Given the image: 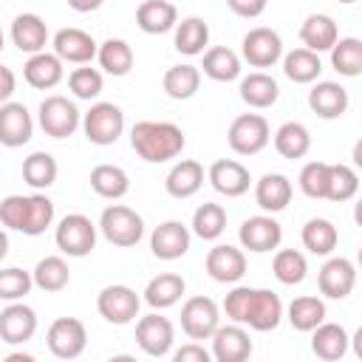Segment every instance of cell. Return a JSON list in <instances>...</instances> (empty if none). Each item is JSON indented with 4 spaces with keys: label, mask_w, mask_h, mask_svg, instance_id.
Listing matches in <instances>:
<instances>
[{
    "label": "cell",
    "mask_w": 362,
    "mask_h": 362,
    "mask_svg": "<svg viewBox=\"0 0 362 362\" xmlns=\"http://www.w3.org/2000/svg\"><path fill=\"white\" fill-rule=\"evenodd\" d=\"M204 74L215 82H232L240 76V57L226 48V45H215L204 51V62H201Z\"/></svg>",
    "instance_id": "obj_39"
},
{
    "label": "cell",
    "mask_w": 362,
    "mask_h": 362,
    "mask_svg": "<svg viewBox=\"0 0 362 362\" xmlns=\"http://www.w3.org/2000/svg\"><path fill=\"white\" fill-rule=\"evenodd\" d=\"M240 54L252 68H272L283 57V40H280L277 31H272L266 25H257V28L243 34Z\"/></svg>",
    "instance_id": "obj_13"
},
{
    "label": "cell",
    "mask_w": 362,
    "mask_h": 362,
    "mask_svg": "<svg viewBox=\"0 0 362 362\" xmlns=\"http://www.w3.org/2000/svg\"><path fill=\"white\" fill-rule=\"evenodd\" d=\"M320 294L328 300H345L356 286V266L348 257H328L317 274Z\"/></svg>",
    "instance_id": "obj_15"
},
{
    "label": "cell",
    "mask_w": 362,
    "mask_h": 362,
    "mask_svg": "<svg viewBox=\"0 0 362 362\" xmlns=\"http://www.w3.org/2000/svg\"><path fill=\"white\" fill-rule=\"evenodd\" d=\"M45 345L57 359H76L88 345V331L76 317H59L48 325Z\"/></svg>",
    "instance_id": "obj_11"
},
{
    "label": "cell",
    "mask_w": 362,
    "mask_h": 362,
    "mask_svg": "<svg viewBox=\"0 0 362 362\" xmlns=\"http://www.w3.org/2000/svg\"><path fill=\"white\" fill-rule=\"evenodd\" d=\"M272 272H274V277H277L283 286H297V283H303L305 274H308V260H305V255L297 252V249H280V252L274 255V260H272Z\"/></svg>",
    "instance_id": "obj_46"
},
{
    "label": "cell",
    "mask_w": 362,
    "mask_h": 362,
    "mask_svg": "<svg viewBox=\"0 0 362 362\" xmlns=\"http://www.w3.org/2000/svg\"><path fill=\"white\" fill-rule=\"evenodd\" d=\"M0 223L6 229L37 238L54 223V201L40 189L31 195H6L0 201Z\"/></svg>",
    "instance_id": "obj_3"
},
{
    "label": "cell",
    "mask_w": 362,
    "mask_h": 362,
    "mask_svg": "<svg viewBox=\"0 0 362 362\" xmlns=\"http://www.w3.org/2000/svg\"><path fill=\"white\" fill-rule=\"evenodd\" d=\"M54 45V54L62 59V62H74V65H88L93 57H96V40L82 31V28H59L51 40Z\"/></svg>",
    "instance_id": "obj_21"
},
{
    "label": "cell",
    "mask_w": 362,
    "mask_h": 362,
    "mask_svg": "<svg viewBox=\"0 0 362 362\" xmlns=\"http://www.w3.org/2000/svg\"><path fill=\"white\" fill-rule=\"evenodd\" d=\"M96 229L105 235L107 243L122 246V249H130V246H136L141 240L144 221H141V215L136 209H130L124 204H110V206L102 209Z\"/></svg>",
    "instance_id": "obj_4"
},
{
    "label": "cell",
    "mask_w": 362,
    "mask_h": 362,
    "mask_svg": "<svg viewBox=\"0 0 362 362\" xmlns=\"http://www.w3.org/2000/svg\"><path fill=\"white\" fill-rule=\"evenodd\" d=\"M173 359H175V362H209L212 354H209L198 339H192V342L181 345V348L173 354Z\"/></svg>",
    "instance_id": "obj_51"
},
{
    "label": "cell",
    "mask_w": 362,
    "mask_h": 362,
    "mask_svg": "<svg viewBox=\"0 0 362 362\" xmlns=\"http://www.w3.org/2000/svg\"><path fill=\"white\" fill-rule=\"evenodd\" d=\"M139 308H141V297L130 286H124V283L105 286L99 291V297H96V311L110 325H127V322H133L139 317Z\"/></svg>",
    "instance_id": "obj_9"
},
{
    "label": "cell",
    "mask_w": 362,
    "mask_h": 362,
    "mask_svg": "<svg viewBox=\"0 0 362 362\" xmlns=\"http://www.w3.org/2000/svg\"><path fill=\"white\" fill-rule=\"evenodd\" d=\"M11 42L17 45V51L23 54H37V51H45L48 45V25L40 14L34 11H25V14H17L11 20Z\"/></svg>",
    "instance_id": "obj_23"
},
{
    "label": "cell",
    "mask_w": 362,
    "mask_h": 362,
    "mask_svg": "<svg viewBox=\"0 0 362 362\" xmlns=\"http://www.w3.org/2000/svg\"><path fill=\"white\" fill-rule=\"evenodd\" d=\"M337 40H339V28L331 14H308L300 25V42H303V48H308L314 54L331 51V45Z\"/></svg>",
    "instance_id": "obj_29"
},
{
    "label": "cell",
    "mask_w": 362,
    "mask_h": 362,
    "mask_svg": "<svg viewBox=\"0 0 362 362\" xmlns=\"http://www.w3.org/2000/svg\"><path fill=\"white\" fill-rule=\"evenodd\" d=\"M96 59H99V65H102L105 74H110V76H127L130 68H133V48H130L127 40L110 37V40H105L96 48Z\"/></svg>",
    "instance_id": "obj_38"
},
{
    "label": "cell",
    "mask_w": 362,
    "mask_h": 362,
    "mask_svg": "<svg viewBox=\"0 0 362 362\" xmlns=\"http://www.w3.org/2000/svg\"><path fill=\"white\" fill-rule=\"evenodd\" d=\"M173 342H175V328L167 317H161L158 311L147 314V317H139L136 322V345L147 354V356H167L173 351Z\"/></svg>",
    "instance_id": "obj_12"
},
{
    "label": "cell",
    "mask_w": 362,
    "mask_h": 362,
    "mask_svg": "<svg viewBox=\"0 0 362 362\" xmlns=\"http://www.w3.org/2000/svg\"><path fill=\"white\" fill-rule=\"evenodd\" d=\"M189 229L181 221H164L150 235V249L158 260H178L189 252Z\"/></svg>",
    "instance_id": "obj_22"
},
{
    "label": "cell",
    "mask_w": 362,
    "mask_h": 362,
    "mask_svg": "<svg viewBox=\"0 0 362 362\" xmlns=\"http://www.w3.org/2000/svg\"><path fill=\"white\" fill-rule=\"evenodd\" d=\"M31 280H34V286L42 288V291H62V288L68 286V280H71V269H68L65 257L48 255V257H42V260L34 266Z\"/></svg>",
    "instance_id": "obj_44"
},
{
    "label": "cell",
    "mask_w": 362,
    "mask_h": 362,
    "mask_svg": "<svg viewBox=\"0 0 362 362\" xmlns=\"http://www.w3.org/2000/svg\"><path fill=\"white\" fill-rule=\"evenodd\" d=\"M351 99H348V90L339 85V82H317L311 90H308V107L320 116V119H339L345 110H348Z\"/></svg>",
    "instance_id": "obj_27"
},
{
    "label": "cell",
    "mask_w": 362,
    "mask_h": 362,
    "mask_svg": "<svg viewBox=\"0 0 362 362\" xmlns=\"http://www.w3.org/2000/svg\"><path fill=\"white\" fill-rule=\"evenodd\" d=\"M238 238H240V246L255 252V255H263V252H272L280 246L283 240V226L272 218V215H252L240 223L238 229Z\"/></svg>",
    "instance_id": "obj_14"
},
{
    "label": "cell",
    "mask_w": 362,
    "mask_h": 362,
    "mask_svg": "<svg viewBox=\"0 0 362 362\" xmlns=\"http://www.w3.org/2000/svg\"><path fill=\"white\" fill-rule=\"evenodd\" d=\"M221 325V308L212 297L195 294L181 305V331L189 339H209L212 331Z\"/></svg>",
    "instance_id": "obj_10"
},
{
    "label": "cell",
    "mask_w": 362,
    "mask_h": 362,
    "mask_svg": "<svg viewBox=\"0 0 362 362\" xmlns=\"http://www.w3.org/2000/svg\"><path fill=\"white\" fill-rule=\"evenodd\" d=\"M14 88H17V76H14V71L6 68V65H0V105L11 99Z\"/></svg>",
    "instance_id": "obj_53"
},
{
    "label": "cell",
    "mask_w": 362,
    "mask_h": 362,
    "mask_svg": "<svg viewBox=\"0 0 362 362\" xmlns=\"http://www.w3.org/2000/svg\"><path fill=\"white\" fill-rule=\"evenodd\" d=\"M184 291H187V283H184L181 274H175V272H161V274H156V277L147 283V288H144V303H147L153 311H164V308L175 305V303L184 297Z\"/></svg>",
    "instance_id": "obj_30"
},
{
    "label": "cell",
    "mask_w": 362,
    "mask_h": 362,
    "mask_svg": "<svg viewBox=\"0 0 362 362\" xmlns=\"http://www.w3.org/2000/svg\"><path fill=\"white\" fill-rule=\"evenodd\" d=\"M331 68L339 76H359L362 74V42L356 37H339L331 45Z\"/></svg>",
    "instance_id": "obj_42"
},
{
    "label": "cell",
    "mask_w": 362,
    "mask_h": 362,
    "mask_svg": "<svg viewBox=\"0 0 362 362\" xmlns=\"http://www.w3.org/2000/svg\"><path fill=\"white\" fill-rule=\"evenodd\" d=\"M68 88H71V93L76 96V99H96L99 93H102V88H105V79H102V71H96V68H90V65H79V68H74L71 74H68Z\"/></svg>",
    "instance_id": "obj_48"
},
{
    "label": "cell",
    "mask_w": 362,
    "mask_h": 362,
    "mask_svg": "<svg viewBox=\"0 0 362 362\" xmlns=\"http://www.w3.org/2000/svg\"><path fill=\"white\" fill-rule=\"evenodd\" d=\"M82 130L90 144H99V147L116 144L119 136L124 133V113L113 102H96L82 116Z\"/></svg>",
    "instance_id": "obj_7"
},
{
    "label": "cell",
    "mask_w": 362,
    "mask_h": 362,
    "mask_svg": "<svg viewBox=\"0 0 362 362\" xmlns=\"http://www.w3.org/2000/svg\"><path fill=\"white\" fill-rule=\"evenodd\" d=\"M311 334V351H314V356L317 359H325V362H337V359H342L345 354H348V342H351V337H348V331L339 325V322H320L314 331H308Z\"/></svg>",
    "instance_id": "obj_26"
},
{
    "label": "cell",
    "mask_w": 362,
    "mask_h": 362,
    "mask_svg": "<svg viewBox=\"0 0 362 362\" xmlns=\"http://www.w3.org/2000/svg\"><path fill=\"white\" fill-rule=\"evenodd\" d=\"M175 51L184 57H198L204 54L206 42H209V25L201 17H184L181 23H175Z\"/></svg>",
    "instance_id": "obj_37"
},
{
    "label": "cell",
    "mask_w": 362,
    "mask_h": 362,
    "mask_svg": "<svg viewBox=\"0 0 362 362\" xmlns=\"http://www.w3.org/2000/svg\"><path fill=\"white\" fill-rule=\"evenodd\" d=\"M184 144H187L184 130L173 122L144 119V122H136L130 130V147L136 150L139 158H144L150 164H164V161L181 156Z\"/></svg>",
    "instance_id": "obj_2"
},
{
    "label": "cell",
    "mask_w": 362,
    "mask_h": 362,
    "mask_svg": "<svg viewBox=\"0 0 362 362\" xmlns=\"http://www.w3.org/2000/svg\"><path fill=\"white\" fill-rule=\"evenodd\" d=\"M223 314L252 331H274L283 320V300L272 288L235 286L223 297Z\"/></svg>",
    "instance_id": "obj_1"
},
{
    "label": "cell",
    "mask_w": 362,
    "mask_h": 362,
    "mask_svg": "<svg viewBox=\"0 0 362 362\" xmlns=\"http://www.w3.org/2000/svg\"><path fill=\"white\" fill-rule=\"evenodd\" d=\"M201 187H204V167H201L195 158H181L178 164H173V170H170L167 178H164L167 195H173V198H178V201L192 198Z\"/></svg>",
    "instance_id": "obj_28"
},
{
    "label": "cell",
    "mask_w": 362,
    "mask_h": 362,
    "mask_svg": "<svg viewBox=\"0 0 362 362\" xmlns=\"http://www.w3.org/2000/svg\"><path fill=\"white\" fill-rule=\"evenodd\" d=\"M62 65H65V62H62L57 54L37 51V54H31V57L25 59L23 76H25V82H28L31 88H37V90H51V88H57V85L62 82V76H65V68H62Z\"/></svg>",
    "instance_id": "obj_24"
},
{
    "label": "cell",
    "mask_w": 362,
    "mask_h": 362,
    "mask_svg": "<svg viewBox=\"0 0 362 362\" xmlns=\"http://www.w3.org/2000/svg\"><path fill=\"white\" fill-rule=\"evenodd\" d=\"M54 240H57V249L62 255H68V257H85L96 246V223L88 215H82V212H71V215H65L57 223Z\"/></svg>",
    "instance_id": "obj_6"
},
{
    "label": "cell",
    "mask_w": 362,
    "mask_h": 362,
    "mask_svg": "<svg viewBox=\"0 0 362 362\" xmlns=\"http://www.w3.org/2000/svg\"><path fill=\"white\" fill-rule=\"evenodd\" d=\"M90 189H93L99 198L119 201V198L127 195L130 178H127V173H124L119 164H96V167L90 170Z\"/></svg>",
    "instance_id": "obj_33"
},
{
    "label": "cell",
    "mask_w": 362,
    "mask_h": 362,
    "mask_svg": "<svg viewBox=\"0 0 362 362\" xmlns=\"http://www.w3.org/2000/svg\"><path fill=\"white\" fill-rule=\"evenodd\" d=\"M204 266L215 283H238L246 274V255L232 243H218L206 252Z\"/></svg>",
    "instance_id": "obj_19"
},
{
    "label": "cell",
    "mask_w": 362,
    "mask_h": 362,
    "mask_svg": "<svg viewBox=\"0 0 362 362\" xmlns=\"http://www.w3.org/2000/svg\"><path fill=\"white\" fill-rule=\"evenodd\" d=\"M283 59V74L297 82V85H311L320 79L322 74V62H320V54L308 51V48H294L288 54L280 57Z\"/></svg>",
    "instance_id": "obj_34"
},
{
    "label": "cell",
    "mask_w": 362,
    "mask_h": 362,
    "mask_svg": "<svg viewBox=\"0 0 362 362\" xmlns=\"http://www.w3.org/2000/svg\"><path fill=\"white\" fill-rule=\"evenodd\" d=\"M34 136V119L23 102H3L0 105V144L3 147H23Z\"/></svg>",
    "instance_id": "obj_20"
},
{
    "label": "cell",
    "mask_w": 362,
    "mask_h": 362,
    "mask_svg": "<svg viewBox=\"0 0 362 362\" xmlns=\"http://www.w3.org/2000/svg\"><path fill=\"white\" fill-rule=\"evenodd\" d=\"M209 339H212L209 354L218 362H246L252 356V339H249V331L240 322L218 325Z\"/></svg>",
    "instance_id": "obj_16"
},
{
    "label": "cell",
    "mask_w": 362,
    "mask_h": 362,
    "mask_svg": "<svg viewBox=\"0 0 362 362\" xmlns=\"http://www.w3.org/2000/svg\"><path fill=\"white\" fill-rule=\"evenodd\" d=\"M339 3H356V0H339Z\"/></svg>",
    "instance_id": "obj_58"
},
{
    "label": "cell",
    "mask_w": 362,
    "mask_h": 362,
    "mask_svg": "<svg viewBox=\"0 0 362 362\" xmlns=\"http://www.w3.org/2000/svg\"><path fill=\"white\" fill-rule=\"evenodd\" d=\"M297 184H300L303 195L317 198V201H325V189H328V161H308V164L300 170Z\"/></svg>",
    "instance_id": "obj_50"
},
{
    "label": "cell",
    "mask_w": 362,
    "mask_h": 362,
    "mask_svg": "<svg viewBox=\"0 0 362 362\" xmlns=\"http://www.w3.org/2000/svg\"><path fill=\"white\" fill-rule=\"evenodd\" d=\"M300 240H303V246H305L311 255L325 257V255H331V252L337 249L339 232H337V226H334L328 218H311V221H305V226H303V232H300Z\"/></svg>",
    "instance_id": "obj_36"
},
{
    "label": "cell",
    "mask_w": 362,
    "mask_h": 362,
    "mask_svg": "<svg viewBox=\"0 0 362 362\" xmlns=\"http://www.w3.org/2000/svg\"><path fill=\"white\" fill-rule=\"evenodd\" d=\"M272 139V130H269V122L266 116L260 113H240L232 119L229 124V133H226V141L232 147V153L238 156H257Z\"/></svg>",
    "instance_id": "obj_8"
},
{
    "label": "cell",
    "mask_w": 362,
    "mask_h": 362,
    "mask_svg": "<svg viewBox=\"0 0 362 362\" xmlns=\"http://www.w3.org/2000/svg\"><path fill=\"white\" fill-rule=\"evenodd\" d=\"M266 3L269 0H226V6L238 14V17H246V20H255L266 11Z\"/></svg>",
    "instance_id": "obj_52"
},
{
    "label": "cell",
    "mask_w": 362,
    "mask_h": 362,
    "mask_svg": "<svg viewBox=\"0 0 362 362\" xmlns=\"http://www.w3.org/2000/svg\"><path fill=\"white\" fill-rule=\"evenodd\" d=\"M31 288H34L31 272H25V269H17V266L0 269V300H6V303L23 300V297H25Z\"/></svg>",
    "instance_id": "obj_49"
},
{
    "label": "cell",
    "mask_w": 362,
    "mask_h": 362,
    "mask_svg": "<svg viewBox=\"0 0 362 362\" xmlns=\"http://www.w3.org/2000/svg\"><path fill=\"white\" fill-rule=\"evenodd\" d=\"M161 88L170 99H192L201 88V71L189 62L173 65V68H167V74L161 79Z\"/></svg>",
    "instance_id": "obj_41"
},
{
    "label": "cell",
    "mask_w": 362,
    "mask_h": 362,
    "mask_svg": "<svg viewBox=\"0 0 362 362\" xmlns=\"http://www.w3.org/2000/svg\"><path fill=\"white\" fill-rule=\"evenodd\" d=\"M6 359H8V362H34V356H31V354H8Z\"/></svg>",
    "instance_id": "obj_55"
},
{
    "label": "cell",
    "mask_w": 362,
    "mask_h": 362,
    "mask_svg": "<svg viewBox=\"0 0 362 362\" xmlns=\"http://www.w3.org/2000/svg\"><path fill=\"white\" fill-rule=\"evenodd\" d=\"M6 255H8V235L0 229V260H3Z\"/></svg>",
    "instance_id": "obj_56"
},
{
    "label": "cell",
    "mask_w": 362,
    "mask_h": 362,
    "mask_svg": "<svg viewBox=\"0 0 362 362\" xmlns=\"http://www.w3.org/2000/svg\"><path fill=\"white\" fill-rule=\"evenodd\" d=\"M57 173H59L57 158L45 150H37L23 161V181L31 189H48L57 181Z\"/></svg>",
    "instance_id": "obj_43"
},
{
    "label": "cell",
    "mask_w": 362,
    "mask_h": 362,
    "mask_svg": "<svg viewBox=\"0 0 362 362\" xmlns=\"http://www.w3.org/2000/svg\"><path fill=\"white\" fill-rule=\"evenodd\" d=\"M238 90H240V99H243L249 107H255V110L272 107V105L277 102V96H280L277 79L269 76V74H263V71L246 74V76L240 79V88H238Z\"/></svg>",
    "instance_id": "obj_31"
},
{
    "label": "cell",
    "mask_w": 362,
    "mask_h": 362,
    "mask_svg": "<svg viewBox=\"0 0 362 362\" xmlns=\"http://www.w3.org/2000/svg\"><path fill=\"white\" fill-rule=\"evenodd\" d=\"M6 48V37H3V28H0V51Z\"/></svg>",
    "instance_id": "obj_57"
},
{
    "label": "cell",
    "mask_w": 362,
    "mask_h": 362,
    "mask_svg": "<svg viewBox=\"0 0 362 362\" xmlns=\"http://www.w3.org/2000/svg\"><path fill=\"white\" fill-rule=\"evenodd\" d=\"M206 181L212 184L215 192H221L226 198H240V195L249 192L252 175H249V170L240 161H235V158H218L206 170Z\"/></svg>",
    "instance_id": "obj_18"
},
{
    "label": "cell",
    "mask_w": 362,
    "mask_h": 362,
    "mask_svg": "<svg viewBox=\"0 0 362 362\" xmlns=\"http://www.w3.org/2000/svg\"><path fill=\"white\" fill-rule=\"evenodd\" d=\"M178 23V11L170 0H144L136 8V25L144 34H167Z\"/></svg>",
    "instance_id": "obj_32"
},
{
    "label": "cell",
    "mask_w": 362,
    "mask_h": 362,
    "mask_svg": "<svg viewBox=\"0 0 362 362\" xmlns=\"http://www.w3.org/2000/svg\"><path fill=\"white\" fill-rule=\"evenodd\" d=\"M37 334V314L23 300L8 303L0 311V339L6 345H25Z\"/></svg>",
    "instance_id": "obj_17"
},
{
    "label": "cell",
    "mask_w": 362,
    "mask_h": 362,
    "mask_svg": "<svg viewBox=\"0 0 362 362\" xmlns=\"http://www.w3.org/2000/svg\"><path fill=\"white\" fill-rule=\"evenodd\" d=\"M37 122H40V127H42L45 136H51V139H68V136H74L79 130L82 113H79V107L68 96L54 93V96H45L40 102Z\"/></svg>",
    "instance_id": "obj_5"
},
{
    "label": "cell",
    "mask_w": 362,
    "mask_h": 362,
    "mask_svg": "<svg viewBox=\"0 0 362 362\" xmlns=\"http://www.w3.org/2000/svg\"><path fill=\"white\" fill-rule=\"evenodd\" d=\"M105 0H68V6L74 8V11H79V14H88V11H96L99 6H102Z\"/></svg>",
    "instance_id": "obj_54"
},
{
    "label": "cell",
    "mask_w": 362,
    "mask_h": 362,
    "mask_svg": "<svg viewBox=\"0 0 362 362\" xmlns=\"http://www.w3.org/2000/svg\"><path fill=\"white\" fill-rule=\"evenodd\" d=\"M286 320L291 322L294 331L308 334V331H314V328L325 320V303H322L320 297H314V294L294 297V300L288 303V308H286Z\"/></svg>",
    "instance_id": "obj_35"
},
{
    "label": "cell",
    "mask_w": 362,
    "mask_h": 362,
    "mask_svg": "<svg viewBox=\"0 0 362 362\" xmlns=\"http://www.w3.org/2000/svg\"><path fill=\"white\" fill-rule=\"evenodd\" d=\"M291 195H294V187L291 181L283 175V173H266L257 184H255V201L263 212L274 215V212H283L288 204H291Z\"/></svg>",
    "instance_id": "obj_25"
},
{
    "label": "cell",
    "mask_w": 362,
    "mask_h": 362,
    "mask_svg": "<svg viewBox=\"0 0 362 362\" xmlns=\"http://www.w3.org/2000/svg\"><path fill=\"white\" fill-rule=\"evenodd\" d=\"M274 150L283 158H303L311 150V133L303 122H286L274 130Z\"/></svg>",
    "instance_id": "obj_40"
},
{
    "label": "cell",
    "mask_w": 362,
    "mask_h": 362,
    "mask_svg": "<svg viewBox=\"0 0 362 362\" xmlns=\"http://www.w3.org/2000/svg\"><path fill=\"white\" fill-rule=\"evenodd\" d=\"M226 229V209L221 204H201L192 215V235H198L201 240H218Z\"/></svg>",
    "instance_id": "obj_45"
},
{
    "label": "cell",
    "mask_w": 362,
    "mask_h": 362,
    "mask_svg": "<svg viewBox=\"0 0 362 362\" xmlns=\"http://www.w3.org/2000/svg\"><path fill=\"white\" fill-rule=\"evenodd\" d=\"M359 192V175L348 164H328V189L325 201L345 204Z\"/></svg>",
    "instance_id": "obj_47"
}]
</instances>
